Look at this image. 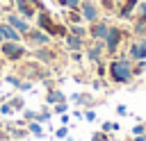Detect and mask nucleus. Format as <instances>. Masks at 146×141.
Returning <instances> with one entry per match:
<instances>
[{
  "label": "nucleus",
  "instance_id": "nucleus-1",
  "mask_svg": "<svg viewBox=\"0 0 146 141\" xmlns=\"http://www.w3.org/2000/svg\"><path fill=\"white\" fill-rule=\"evenodd\" d=\"M107 77L114 84H128V82H132V77H135L132 75V61L128 57H123V55L112 57L107 61Z\"/></svg>",
  "mask_w": 146,
  "mask_h": 141
},
{
  "label": "nucleus",
  "instance_id": "nucleus-2",
  "mask_svg": "<svg viewBox=\"0 0 146 141\" xmlns=\"http://www.w3.org/2000/svg\"><path fill=\"white\" fill-rule=\"evenodd\" d=\"M18 75L23 77V80H30V82H34V80H46V77H50V70L41 64V61H23L21 66H18Z\"/></svg>",
  "mask_w": 146,
  "mask_h": 141
},
{
  "label": "nucleus",
  "instance_id": "nucleus-3",
  "mask_svg": "<svg viewBox=\"0 0 146 141\" xmlns=\"http://www.w3.org/2000/svg\"><path fill=\"white\" fill-rule=\"evenodd\" d=\"M128 36H130V34H128L123 27H119V25H110L107 36H105V52H107L110 57H116V52H119L123 39H128Z\"/></svg>",
  "mask_w": 146,
  "mask_h": 141
},
{
  "label": "nucleus",
  "instance_id": "nucleus-4",
  "mask_svg": "<svg viewBox=\"0 0 146 141\" xmlns=\"http://www.w3.org/2000/svg\"><path fill=\"white\" fill-rule=\"evenodd\" d=\"M0 55L7 61H21L27 55V48L23 41H2L0 43Z\"/></svg>",
  "mask_w": 146,
  "mask_h": 141
},
{
  "label": "nucleus",
  "instance_id": "nucleus-5",
  "mask_svg": "<svg viewBox=\"0 0 146 141\" xmlns=\"http://www.w3.org/2000/svg\"><path fill=\"white\" fill-rule=\"evenodd\" d=\"M50 41H52V36H50V34H46L43 30H39V27H30V32H27V34H23V43H25V45H30V48L48 45Z\"/></svg>",
  "mask_w": 146,
  "mask_h": 141
},
{
  "label": "nucleus",
  "instance_id": "nucleus-6",
  "mask_svg": "<svg viewBox=\"0 0 146 141\" xmlns=\"http://www.w3.org/2000/svg\"><path fill=\"white\" fill-rule=\"evenodd\" d=\"M32 57L36 59V61H41L43 66H52L57 59H59V52L55 50V45H39V48H34L32 50Z\"/></svg>",
  "mask_w": 146,
  "mask_h": 141
},
{
  "label": "nucleus",
  "instance_id": "nucleus-7",
  "mask_svg": "<svg viewBox=\"0 0 146 141\" xmlns=\"http://www.w3.org/2000/svg\"><path fill=\"white\" fill-rule=\"evenodd\" d=\"M78 9H80V14H82V20H87V23H96L98 18H103V16H100L103 9H100V5H98L96 0H82Z\"/></svg>",
  "mask_w": 146,
  "mask_h": 141
},
{
  "label": "nucleus",
  "instance_id": "nucleus-8",
  "mask_svg": "<svg viewBox=\"0 0 146 141\" xmlns=\"http://www.w3.org/2000/svg\"><path fill=\"white\" fill-rule=\"evenodd\" d=\"M132 23H135L132 32L137 36H144L146 34V0H139V5L135 9V16H132Z\"/></svg>",
  "mask_w": 146,
  "mask_h": 141
},
{
  "label": "nucleus",
  "instance_id": "nucleus-9",
  "mask_svg": "<svg viewBox=\"0 0 146 141\" xmlns=\"http://www.w3.org/2000/svg\"><path fill=\"white\" fill-rule=\"evenodd\" d=\"M89 39L91 41H105V36H107V30H110V23L105 20V18H98L96 23H89Z\"/></svg>",
  "mask_w": 146,
  "mask_h": 141
},
{
  "label": "nucleus",
  "instance_id": "nucleus-10",
  "mask_svg": "<svg viewBox=\"0 0 146 141\" xmlns=\"http://www.w3.org/2000/svg\"><path fill=\"white\" fill-rule=\"evenodd\" d=\"M128 59L130 61H139V59H146V36H137V41L130 43L128 48Z\"/></svg>",
  "mask_w": 146,
  "mask_h": 141
},
{
  "label": "nucleus",
  "instance_id": "nucleus-11",
  "mask_svg": "<svg viewBox=\"0 0 146 141\" xmlns=\"http://www.w3.org/2000/svg\"><path fill=\"white\" fill-rule=\"evenodd\" d=\"M7 23H9V25L21 34V36H23V34H27V32H30V27H32V25H30V20H27V18H23V16H21V14H16V11H9V14H7Z\"/></svg>",
  "mask_w": 146,
  "mask_h": 141
},
{
  "label": "nucleus",
  "instance_id": "nucleus-12",
  "mask_svg": "<svg viewBox=\"0 0 146 141\" xmlns=\"http://www.w3.org/2000/svg\"><path fill=\"white\" fill-rule=\"evenodd\" d=\"M84 55H87V59H89L91 64L103 61V55H107V52H105V41H91V45L84 48Z\"/></svg>",
  "mask_w": 146,
  "mask_h": 141
},
{
  "label": "nucleus",
  "instance_id": "nucleus-13",
  "mask_svg": "<svg viewBox=\"0 0 146 141\" xmlns=\"http://www.w3.org/2000/svg\"><path fill=\"white\" fill-rule=\"evenodd\" d=\"M137 5H139V0H123V2L116 7V16H119L121 20H132Z\"/></svg>",
  "mask_w": 146,
  "mask_h": 141
},
{
  "label": "nucleus",
  "instance_id": "nucleus-14",
  "mask_svg": "<svg viewBox=\"0 0 146 141\" xmlns=\"http://www.w3.org/2000/svg\"><path fill=\"white\" fill-rule=\"evenodd\" d=\"M36 27H39V30H43L46 34H50V32H52V27H55V18L50 16V11H46V9H43V11H39V14H36Z\"/></svg>",
  "mask_w": 146,
  "mask_h": 141
},
{
  "label": "nucleus",
  "instance_id": "nucleus-15",
  "mask_svg": "<svg viewBox=\"0 0 146 141\" xmlns=\"http://www.w3.org/2000/svg\"><path fill=\"white\" fill-rule=\"evenodd\" d=\"M14 7H16V14H21L23 18H34L36 16V7L32 5V2H27V0H14Z\"/></svg>",
  "mask_w": 146,
  "mask_h": 141
},
{
  "label": "nucleus",
  "instance_id": "nucleus-16",
  "mask_svg": "<svg viewBox=\"0 0 146 141\" xmlns=\"http://www.w3.org/2000/svg\"><path fill=\"white\" fill-rule=\"evenodd\" d=\"M64 41H66V48H68L71 52H82V50L87 48L84 39H82V36H75V34H71V32L64 36Z\"/></svg>",
  "mask_w": 146,
  "mask_h": 141
},
{
  "label": "nucleus",
  "instance_id": "nucleus-17",
  "mask_svg": "<svg viewBox=\"0 0 146 141\" xmlns=\"http://www.w3.org/2000/svg\"><path fill=\"white\" fill-rule=\"evenodd\" d=\"M71 102L73 105H80V107H96L98 105V100L91 93H73L71 96Z\"/></svg>",
  "mask_w": 146,
  "mask_h": 141
},
{
  "label": "nucleus",
  "instance_id": "nucleus-18",
  "mask_svg": "<svg viewBox=\"0 0 146 141\" xmlns=\"http://www.w3.org/2000/svg\"><path fill=\"white\" fill-rule=\"evenodd\" d=\"M64 100H68V98H66L59 89H55V86L48 89V93H46V105H48V107H52L55 102H64Z\"/></svg>",
  "mask_w": 146,
  "mask_h": 141
},
{
  "label": "nucleus",
  "instance_id": "nucleus-19",
  "mask_svg": "<svg viewBox=\"0 0 146 141\" xmlns=\"http://www.w3.org/2000/svg\"><path fill=\"white\" fill-rule=\"evenodd\" d=\"M2 36H5V41H23V36H21L7 20H2Z\"/></svg>",
  "mask_w": 146,
  "mask_h": 141
},
{
  "label": "nucleus",
  "instance_id": "nucleus-20",
  "mask_svg": "<svg viewBox=\"0 0 146 141\" xmlns=\"http://www.w3.org/2000/svg\"><path fill=\"white\" fill-rule=\"evenodd\" d=\"M25 127H27V132H30V134H34L36 139H43V136H46V132H43V127H41V123H39V121H27V123H25Z\"/></svg>",
  "mask_w": 146,
  "mask_h": 141
},
{
  "label": "nucleus",
  "instance_id": "nucleus-21",
  "mask_svg": "<svg viewBox=\"0 0 146 141\" xmlns=\"http://www.w3.org/2000/svg\"><path fill=\"white\" fill-rule=\"evenodd\" d=\"M66 20H68V25L82 23V14H80V9H68V11H66Z\"/></svg>",
  "mask_w": 146,
  "mask_h": 141
},
{
  "label": "nucleus",
  "instance_id": "nucleus-22",
  "mask_svg": "<svg viewBox=\"0 0 146 141\" xmlns=\"http://www.w3.org/2000/svg\"><path fill=\"white\" fill-rule=\"evenodd\" d=\"M68 32H71V34H75V36H82V39H87V36H89V30H87V27H82L80 23L68 25Z\"/></svg>",
  "mask_w": 146,
  "mask_h": 141
},
{
  "label": "nucleus",
  "instance_id": "nucleus-23",
  "mask_svg": "<svg viewBox=\"0 0 146 141\" xmlns=\"http://www.w3.org/2000/svg\"><path fill=\"white\" fill-rule=\"evenodd\" d=\"M50 118H52V109H50L48 105H46L41 111H36V121H39V123H48Z\"/></svg>",
  "mask_w": 146,
  "mask_h": 141
},
{
  "label": "nucleus",
  "instance_id": "nucleus-24",
  "mask_svg": "<svg viewBox=\"0 0 146 141\" xmlns=\"http://www.w3.org/2000/svg\"><path fill=\"white\" fill-rule=\"evenodd\" d=\"M9 105L14 107V111H23V109H25V100H23L21 96H11V98H9Z\"/></svg>",
  "mask_w": 146,
  "mask_h": 141
},
{
  "label": "nucleus",
  "instance_id": "nucleus-25",
  "mask_svg": "<svg viewBox=\"0 0 146 141\" xmlns=\"http://www.w3.org/2000/svg\"><path fill=\"white\" fill-rule=\"evenodd\" d=\"M141 73H146V59L132 61V75H135V77H139Z\"/></svg>",
  "mask_w": 146,
  "mask_h": 141
},
{
  "label": "nucleus",
  "instance_id": "nucleus-26",
  "mask_svg": "<svg viewBox=\"0 0 146 141\" xmlns=\"http://www.w3.org/2000/svg\"><path fill=\"white\" fill-rule=\"evenodd\" d=\"M50 109H52V114H57V116H59V114H66V111H68V100H64V102H55Z\"/></svg>",
  "mask_w": 146,
  "mask_h": 141
},
{
  "label": "nucleus",
  "instance_id": "nucleus-27",
  "mask_svg": "<svg viewBox=\"0 0 146 141\" xmlns=\"http://www.w3.org/2000/svg\"><path fill=\"white\" fill-rule=\"evenodd\" d=\"M91 141H112V136H110L107 132L98 130V132H94V134H91Z\"/></svg>",
  "mask_w": 146,
  "mask_h": 141
},
{
  "label": "nucleus",
  "instance_id": "nucleus-28",
  "mask_svg": "<svg viewBox=\"0 0 146 141\" xmlns=\"http://www.w3.org/2000/svg\"><path fill=\"white\" fill-rule=\"evenodd\" d=\"M30 132H27V127H16V130H11V139H25Z\"/></svg>",
  "mask_w": 146,
  "mask_h": 141
},
{
  "label": "nucleus",
  "instance_id": "nucleus-29",
  "mask_svg": "<svg viewBox=\"0 0 146 141\" xmlns=\"http://www.w3.org/2000/svg\"><path fill=\"white\" fill-rule=\"evenodd\" d=\"M96 75H98V77H105V75H107V64H105V61H98V64H96Z\"/></svg>",
  "mask_w": 146,
  "mask_h": 141
},
{
  "label": "nucleus",
  "instance_id": "nucleus-30",
  "mask_svg": "<svg viewBox=\"0 0 146 141\" xmlns=\"http://www.w3.org/2000/svg\"><path fill=\"white\" fill-rule=\"evenodd\" d=\"M5 80H7L11 86H16V89H18V86H21V82H23V77H21V75H7Z\"/></svg>",
  "mask_w": 146,
  "mask_h": 141
},
{
  "label": "nucleus",
  "instance_id": "nucleus-31",
  "mask_svg": "<svg viewBox=\"0 0 146 141\" xmlns=\"http://www.w3.org/2000/svg\"><path fill=\"white\" fill-rule=\"evenodd\" d=\"M100 130H103V132H119V123H110V121H105Z\"/></svg>",
  "mask_w": 146,
  "mask_h": 141
},
{
  "label": "nucleus",
  "instance_id": "nucleus-32",
  "mask_svg": "<svg viewBox=\"0 0 146 141\" xmlns=\"http://www.w3.org/2000/svg\"><path fill=\"white\" fill-rule=\"evenodd\" d=\"M0 114H2V116H11V114H16V111H14V107H11L9 102H2V105H0Z\"/></svg>",
  "mask_w": 146,
  "mask_h": 141
},
{
  "label": "nucleus",
  "instance_id": "nucleus-33",
  "mask_svg": "<svg viewBox=\"0 0 146 141\" xmlns=\"http://www.w3.org/2000/svg\"><path fill=\"white\" fill-rule=\"evenodd\" d=\"M100 9H105V11H116V5H114V0H100Z\"/></svg>",
  "mask_w": 146,
  "mask_h": 141
},
{
  "label": "nucleus",
  "instance_id": "nucleus-34",
  "mask_svg": "<svg viewBox=\"0 0 146 141\" xmlns=\"http://www.w3.org/2000/svg\"><path fill=\"white\" fill-rule=\"evenodd\" d=\"M55 136H57V139H66V136H68V125L57 127V130H55Z\"/></svg>",
  "mask_w": 146,
  "mask_h": 141
},
{
  "label": "nucleus",
  "instance_id": "nucleus-35",
  "mask_svg": "<svg viewBox=\"0 0 146 141\" xmlns=\"http://www.w3.org/2000/svg\"><path fill=\"white\" fill-rule=\"evenodd\" d=\"M130 134H146V123H137V125L130 130Z\"/></svg>",
  "mask_w": 146,
  "mask_h": 141
},
{
  "label": "nucleus",
  "instance_id": "nucleus-36",
  "mask_svg": "<svg viewBox=\"0 0 146 141\" xmlns=\"http://www.w3.org/2000/svg\"><path fill=\"white\" fill-rule=\"evenodd\" d=\"M23 118L25 121H36V111L34 109H23Z\"/></svg>",
  "mask_w": 146,
  "mask_h": 141
},
{
  "label": "nucleus",
  "instance_id": "nucleus-37",
  "mask_svg": "<svg viewBox=\"0 0 146 141\" xmlns=\"http://www.w3.org/2000/svg\"><path fill=\"white\" fill-rule=\"evenodd\" d=\"M82 0H64V9H78Z\"/></svg>",
  "mask_w": 146,
  "mask_h": 141
},
{
  "label": "nucleus",
  "instance_id": "nucleus-38",
  "mask_svg": "<svg viewBox=\"0 0 146 141\" xmlns=\"http://www.w3.org/2000/svg\"><path fill=\"white\" fill-rule=\"evenodd\" d=\"M84 121H89V123L96 121V111H94V107H89V109L84 111Z\"/></svg>",
  "mask_w": 146,
  "mask_h": 141
},
{
  "label": "nucleus",
  "instance_id": "nucleus-39",
  "mask_svg": "<svg viewBox=\"0 0 146 141\" xmlns=\"http://www.w3.org/2000/svg\"><path fill=\"white\" fill-rule=\"evenodd\" d=\"M116 114H119V116H125V114H128V107H125V105H119V107H116Z\"/></svg>",
  "mask_w": 146,
  "mask_h": 141
},
{
  "label": "nucleus",
  "instance_id": "nucleus-40",
  "mask_svg": "<svg viewBox=\"0 0 146 141\" xmlns=\"http://www.w3.org/2000/svg\"><path fill=\"white\" fill-rule=\"evenodd\" d=\"M59 121H62V125H68L71 116H68V114H59Z\"/></svg>",
  "mask_w": 146,
  "mask_h": 141
},
{
  "label": "nucleus",
  "instance_id": "nucleus-41",
  "mask_svg": "<svg viewBox=\"0 0 146 141\" xmlns=\"http://www.w3.org/2000/svg\"><path fill=\"white\" fill-rule=\"evenodd\" d=\"M73 116H75V118H84V111H80V109H75V111H73Z\"/></svg>",
  "mask_w": 146,
  "mask_h": 141
},
{
  "label": "nucleus",
  "instance_id": "nucleus-42",
  "mask_svg": "<svg viewBox=\"0 0 146 141\" xmlns=\"http://www.w3.org/2000/svg\"><path fill=\"white\" fill-rule=\"evenodd\" d=\"M5 41V36H2V20H0V43Z\"/></svg>",
  "mask_w": 146,
  "mask_h": 141
},
{
  "label": "nucleus",
  "instance_id": "nucleus-43",
  "mask_svg": "<svg viewBox=\"0 0 146 141\" xmlns=\"http://www.w3.org/2000/svg\"><path fill=\"white\" fill-rule=\"evenodd\" d=\"M0 66H2V59H0Z\"/></svg>",
  "mask_w": 146,
  "mask_h": 141
}]
</instances>
